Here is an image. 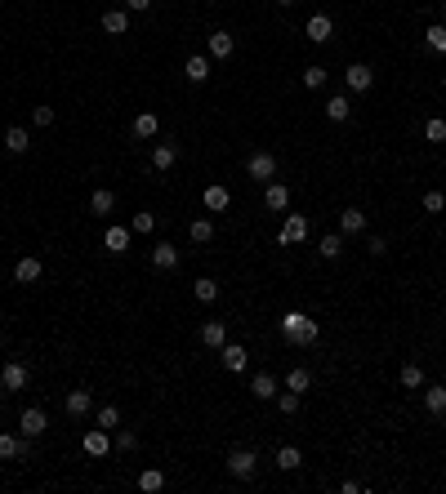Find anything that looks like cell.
Listing matches in <instances>:
<instances>
[{
  "instance_id": "cell-24",
  "label": "cell",
  "mask_w": 446,
  "mask_h": 494,
  "mask_svg": "<svg viewBox=\"0 0 446 494\" xmlns=\"http://www.w3.org/2000/svg\"><path fill=\"white\" fill-rule=\"evenodd\" d=\"M183 76H187L192 85L210 80V58H201V54H192V58H187V67H183Z\"/></svg>"
},
{
  "instance_id": "cell-40",
  "label": "cell",
  "mask_w": 446,
  "mask_h": 494,
  "mask_svg": "<svg viewBox=\"0 0 446 494\" xmlns=\"http://www.w3.org/2000/svg\"><path fill=\"white\" fill-rule=\"evenodd\" d=\"M99 427H108V432H116V427H121V410H116V405H103V410H99Z\"/></svg>"
},
{
  "instance_id": "cell-10",
  "label": "cell",
  "mask_w": 446,
  "mask_h": 494,
  "mask_svg": "<svg viewBox=\"0 0 446 494\" xmlns=\"http://www.w3.org/2000/svg\"><path fill=\"white\" fill-rule=\"evenodd\" d=\"M27 454H32V445H27V436L0 432V459H27Z\"/></svg>"
},
{
  "instance_id": "cell-45",
  "label": "cell",
  "mask_w": 446,
  "mask_h": 494,
  "mask_svg": "<svg viewBox=\"0 0 446 494\" xmlns=\"http://www.w3.org/2000/svg\"><path fill=\"white\" fill-rule=\"evenodd\" d=\"M32 125H36V129L54 125V107H32Z\"/></svg>"
},
{
  "instance_id": "cell-41",
  "label": "cell",
  "mask_w": 446,
  "mask_h": 494,
  "mask_svg": "<svg viewBox=\"0 0 446 494\" xmlns=\"http://www.w3.org/2000/svg\"><path fill=\"white\" fill-rule=\"evenodd\" d=\"M152 227H156V214H148V210H143V214H134V218H130V232H143V236H148V232H152Z\"/></svg>"
},
{
  "instance_id": "cell-4",
  "label": "cell",
  "mask_w": 446,
  "mask_h": 494,
  "mask_svg": "<svg viewBox=\"0 0 446 494\" xmlns=\"http://www.w3.org/2000/svg\"><path fill=\"white\" fill-rule=\"evenodd\" d=\"M245 174H250L254 183H268V178L277 174V156H272V151H254V156L245 160Z\"/></svg>"
},
{
  "instance_id": "cell-13",
  "label": "cell",
  "mask_w": 446,
  "mask_h": 494,
  "mask_svg": "<svg viewBox=\"0 0 446 494\" xmlns=\"http://www.w3.org/2000/svg\"><path fill=\"white\" fill-rule=\"evenodd\" d=\"M219 352H223V369H227V374H241V369H245V361H250V352H245L241 343H223Z\"/></svg>"
},
{
  "instance_id": "cell-46",
  "label": "cell",
  "mask_w": 446,
  "mask_h": 494,
  "mask_svg": "<svg viewBox=\"0 0 446 494\" xmlns=\"http://www.w3.org/2000/svg\"><path fill=\"white\" fill-rule=\"evenodd\" d=\"M366 250L379 259V254H388V241H384V236H371V241H366Z\"/></svg>"
},
{
  "instance_id": "cell-8",
  "label": "cell",
  "mask_w": 446,
  "mask_h": 494,
  "mask_svg": "<svg viewBox=\"0 0 446 494\" xmlns=\"http://www.w3.org/2000/svg\"><path fill=\"white\" fill-rule=\"evenodd\" d=\"M344 85H348V89H353V94H366V89H371V85H375V72L366 67V63H353V67L344 72Z\"/></svg>"
},
{
  "instance_id": "cell-7",
  "label": "cell",
  "mask_w": 446,
  "mask_h": 494,
  "mask_svg": "<svg viewBox=\"0 0 446 494\" xmlns=\"http://www.w3.org/2000/svg\"><path fill=\"white\" fill-rule=\"evenodd\" d=\"M277 241H281V245H303V241H308V218H303V214H290Z\"/></svg>"
},
{
  "instance_id": "cell-28",
  "label": "cell",
  "mask_w": 446,
  "mask_h": 494,
  "mask_svg": "<svg viewBox=\"0 0 446 494\" xmlns=\"http://www.w3.org/2000/svg\"><path fill=\"white\" fill-rule=\"evenodd\" d=\"M250 392L259 396V401H277V378H272V374H254Z\"/></svg>"
},
{
  "instance_id": "cell-32",
  "label": "cell",
  "mask_w": 446,
  "mask_h": 494,
  "mask_svg": "<svg viewBox=\"0 0 446 494\" xmlns=\"http://www.w3.org/2000/svg\"><path fill=\"white\" fill-rule=\"evenodd\" d=\"M397 383H402V387H411V392H415V387H424V369L415 365V361H406V365H402V374H397Z\"/></svg>"
},
{
  "instance_id": "cell-2",
  "label": "cell",
  "mask_w": 446,
  "mask_h": 494,
  "mask_svg": "<svg viewBox=\"0 0 446 494\" xmlns=\"http://www.w3.org/2000/svg\"><path fill=\"white\" fill-rule=\"evenodd\" d=\"M223 468L232 472L236 481H250V477H254V468H259V454H254V450H245V445H241V450H232V454L223 459Z\"/></svg>"
},
{
  "instance_id": "cell-22",
  "label": "cell",
  "mask_w": 446,
  "mask_h": 494,
  "mask_svg": "<svg viewBox=\"0 0 446 494\" xmlns=\"http://www.w3.org/2000/svg\"><path fill=\"white\" fill-rule=\"evenodd\" d=\"M348 116H353V103H348V94H335V98L326 103V120H335V125H339V120H348Z\"/></svg>"
},
{
  "instance_id": "cell-43",
  "label": "cell",
  "mask_w": 446,
  "mask_h": 494,
  "mask_svg": "<svg viewBox=\"0 0 446 494\" xmlns=\"http://www.w3.org/2000/svg\"><path fill=\"white\" fill-rule=\"evenodd\" d=\"M446 210V192H424V214H442Z\"/></svg>"
},
{
  "instance_id": "cell-5",
  "label": "cell",
  "mask_w": 446,
  "mask_h": 494,
  "mask_svg": "<svg viewBox=\"0 0 446 494\" xmlns=\"http://www.w3.org/2000/svg\"><path fill=\"white\" fill-rule=\"evenodd\" d=\"M27 378H32V369H27L23 361H5V369H0V387H5V392H23Z\"/></svg>"
},
{
  "instance_id": "cell-33",
  "label": "cell",
  "mask_w": 446,
  "mask_h": 494,
  "mask_svg": "<svg viewBox=\"0 0 446 494\" xmlns=\"http://www.w3.org/2000/svg\"><path fill=\"white\" fill-rule=\"evenodd\" d=\"M299 463H303L299 445H281V450H277V468H281V472H295Z\"/></svg>"
},
{
  "instance_id": "cell-26",
  "label": "cell",
  "mask_w": 446,
  "mask_h": 494,
  "mask_svg": "<svg viewBox=\"0 0 446 494\" xmlns=\"http://www.w3.org/2000/svg\"><path fill=\"white\" fill-rule=\"evenodd\" d=\"M232 50H236L232 32H214L210 36V58H232Z\"/></svg>"
},
{
  "instance_id": "cell-49",
  "label": "cell",
  "mask_w": 446,
  "mask_h": 494,
  "mask_svg": "<svg viewBox=\"0 0 446 494\" xmlns=\"http://www.w3.org/2000/svg\"><path fill=\"white\" fill-rule=\"evenodd\" d=\"M277 5H281V9H286V5H295V0H277Z\"/></svg>"
},
{
  "instance_id": "cell-42",
  "label": "cell",
  "mask_w": 446,
  "mask_h": 494,
  "mask_svg": "<svg viewBox=\"0 0 446 494\" xmlns=\"http://www.w3.org/2000/svg\"><path fill=\"white\" fill-rule=\"evenodd\" d=\"M277 410L281 414H295L299 410V392H290V387H286V392H277Z\"/></svg>"
},
{
  "instance_id": "cell-47",
  "label": "cell",
  "mask_w": 446,
  "mask_h": 494,
  "mask_svg": "<svg viewBox=\"0 0 446 494\" xmlns=\"http://www.w3.org/2000/svg\"><path fill=\"white\" fill-rule=\"evenodd\" d=\"M125 9H130V14H148L152 0H125Z\"/></svg>"
},
{
  "instance_id": "cell-3",
  "label": "cell",
  "mask_w": 446,
  "mask_h": 494,
  "mask_svg": "<svg viewBox=\"0 0 446 494\" xmlns=\"http://www.w3.org/2000/svg\"><path fill=\"white\" fill-rule=\"evenodd\" d=\"M45 427H50V414H45L41 405H27V410L18 414V432H23L27 441H36V436H45Z\"/></svg>"
},
{
  "instance_id": "cell-15",
  "label": "cell",
  "mask_w": 446,
  "mask_h": 494,
  "mask_svg": "<svg viewBox=\"0 0 446 494\" xmlns=\"http://www.w3.org/2000/svg\"><path fill=\"white\" fill-rule=\"evenodd\" d=\"M103 32L108 36H125L130 32V9H108V14H103Z\"/></svg>"
},
{
  "instance_id": "cell-20",
  "label": "cell",
  "mask_w": 446,
  "mask_h": 494,
  "mask_svg": "<svg viewBox=\"0 0 446 494\" xmlns=\"http://www.w3.org/2000/svg\"><path fill=\"white\" fill-rule=\"evenodd\" d=\"M103 245H108L112 254H125L130 250V227H121V223H112L108 232H103Z\"/></svg>"
},
{
  "instance_id": "cell-12",
  "label": "cell",
  "mask_w": 446,
  "mask_h": 494,
  "mask_svg": "<svg viewBox=\"0 0 446 494\" xmlns=\"http://www.w3.org/2000/svg\"><path fill=\"white\" fill-rule=\"evenodd\" d=\"M45 277V263L41 259H18V268H14V281L18 285H36Z\"/></svg>"
},
{
  "instance_id": "cell-38",
  "label": "cell",
  "mask_w": 446,
  "mask_h": 494,
  "mask_svg": "<svg viewBox=\"0 0 446 494\" xmlns=\"http://www.w3.org/2000/svg\"><path fill=\"white\" fill-rule=\"evenodd\" d=\"M192 290H196V299H201V303H214V299H219V281H210V277H201Z\"/></svg>"
},
{
  "instance_id": "cell-27",
  "label": "cell",
  "mask_w": 446,
  "mask_h": 494,
  "mask_svg": "<svg viewBox=\"0 0 446 494\" xmlns=\"http://www.w3.org/2000/svg\"><path fill=\"white\" fill-rule=\"evenodd\" d=\"M139 490H143V494L165 490V472H161V468H143V472H139Z\"/></svg>"
},
{
  "instance_id": "cell-35",
  "label": "cell",
  "mask_w": 446,
  "mask_h": 494,
  "mask_svg": "<svg viewBox=\"0 0 446 494\" xmlns=\"http://www.w3.org/2000/svg\"><path fill=\"white\" fill-rule=\"evenodd\" d=\"M424 410H429V414H446V387L442 383L424 392Z\"/></svg>"
},
{
  "instance_id": "cell-39",
  "label": "cell",
  "mask_w": 446,
  "mask_h": 494,
  "mask_svg": "<svg viewBox=\"0 0 446 494\" xmlns=\"http://www.w3.org/2000/svg\"><path fill=\"white\" fill-rule=\"evenodd\" d=\"M303 85H308V89H321V85H326V67H321V63L303 67Z\"/></svg>"
},
{
  "instance_id": "cell-1",
  "label": "cell",
  "mask_w": 446,
  "mask_h": 494,
  "mask_svg": "<svg viewBox=\"0 0 446 494\" xmlns=\"http://www.w3.org/2000/svg\"><path fill=\"white\" fill-rule=\"evenodd\" d=\"M317 334H321V325L308 312H286V316H281V339H286L290 347H312Z\"/></svg>"
},
{
  "instance_id": "cell-44",
  "label": "cell",
  "mask_w": 446,
  "mask_h": 494,
  "mask_svg": "<svg viewBox=\"0 0 446 494\" xmlns=\"http://www.w3.org/2000/svg\"><path fill=\"white\" fill-rule=\"evenodd\" d=\"M112 436H116V450H134V445H139V436L130 432V427H116Z\"/></svg>"
},
{
  "instance_id": "cell-34",
  "label": "cell",
  "mask_w": 446,
  "mask_h": 494,
  "mask_svg": "<svg viewBox=\"0 0 446 494\" xmlns=\"http://www.w3.org/2000/svg\"><path fill=\"white\" fill-rule=\"evenodd\" d=\"M286 387H290V392H308V387H312V374H308V369H303V365H295V369H290V374H286Z\"/></svg>"
},
{
  "instance_id": "cell-50",
  "label": "cell",
  "mask_w": 446,
  "mask_h": 494,
  "mask_svg": "<svg viewBox=\"0 0 446 494\" xmlns=\"http://www.w3.org/2000/svg\"><path fill=\"white\" fill-rule=\"evenodd\" d=\"M442 18H446V5H442Z\"/></svg>"
},
{
  "instance_id": "cell-31",
  "label": "cell",
  "mask_w": 446,
  "mask_h": 494,
  "mask_svg": "<svg viewBox=\"0 0 446 494\" xmlns=\"http://www.w3.org/2000/svg\"><path fill=\"white\" fill-rule=\"evenodd\" d=\"M187 236H192L196 245L214 241V223H210V218H192V223H187Z\"/></svg>"
},
{
  "instance_id": "cell-19",
  "label": "cell",
  "mask_w": 446,
  "mask_h": 494,
  "mask_svg": "<svg viewBox=\"0 0 446 494\" xmlns=\"http://www.w3.org/2000/svg\"><path fill=\"white\" fill-rule=\"evenodd\" d=\"M152 268H161V272H174L179 268V250L170 241H161L156 250H152Z\"/></svg>"
},
{
  "instance_id": "cell-23",
  "label": "cell",
  "mask_w": 446,
  "mask_h": 494,
  "mask_svg": "<svg viewBox=\"0 0 446 494\" xmlns=\"http://www.w3.org/2000/svg\"><path fill=\"white\" fill-rule=\"evenodd\" d=\"M263 205H268V210H286V205H290V187H286V183H268Z\"/></svg>"
},
{
  "instance_id": "cell-21",
  "label": "cell",
  "mask_w": 446,
  "mask_h": 494,
  "mask_svg": "<svg viewBox=\"0 0 446 494\" xmlns=\"http://www.w3.org/2000/svg\"><path fill=\"white\" fill-rule=\"evenodd\" d=\"M156 129H161L156 111H139V116H134V138H156Z\"/></svg>"
},
{
  "instance_id": "cell-25",
  "label": "cell",
  "mask_w": 446,
  "mask_h": 494,
  "mask_svg": "<svg viewBox=\"0 0 446 494\" xmlns=\"http://www.w3.org/2000/svg\"><path fill=\"white\" fill-rule=\"evenodd\" d=\"M5 147H9V156H23V151L32 147V138H27V129L9 125V129H5Z\"/></svg>"
},
{
  "instance_id": "cell-37",
  "label": "cell",
  "mask_w": 446,
  "mask_h": 494,
  "mask_svg": "<svg viewBox=\"0 0 446 494\" xmlns=\"http://www.w3.org/2000/svg\"><path fill=\"white\" fill-rule=\"evenodd\" d=\"M424 45H429L433 54H446V27H438V23H433L429 32H424Z\"/></svg>"
},
{
  "instance_id": "cell-9",
  "label": "cell",
  "mask_w": 446,
  "mask_h": 494,
  "mask_svg": "<svg viewBox=\"0 0 446 494\" xmlns=\"http://www.w3.org/2000/svg\"><path fill=\"white\" fill-rule=\"evenodd\" d=\"M303 32H308V41H312V45H326L330 36H335V23H330V14H312Z\"/></svg>"
},
{
  "instance_id": "cell-16",
  "label": "cell",
  "mask_w": 446,
  "mask_h": 494,
  "mask_svg": "<svg viewBox=\"0 0 446 494\" xmlns=\"http://www.w3.org/2000/svg\"><path fill=\"white\" fill-rule=\"evenodd\" d=\"M227 205H232V192H227L223 183H210V187H205V210H210V214H223Z\"/></svg>"
},
{
  "instance_id": "cell-29",
  "label": "cell",
  "mask_w": 446,
  "mask_h": 494,
  "mask_svg": "<svg viewBox=\"0 0 446 494\" xmlns=\"http://www.w3.org/2000/svg\"><path fill=\"white\" fill-rule=\"evenodd\" d=\"M317 254H321V259H339V254H344V232H330V236H321Z\"/></svg>"
},
{
  "instance_id": "cell-30",
  "label": "cell",
  "mask_w": 446,
  "mask_h": 494,
  "mask_svg": "<svg viewBox=\"0 0 446 494\" xmlns=\"http://www.w3.org/2000/svg\"><path fill=\"white\" fill-rule=\"evenodd\" d=\"M90 210H94V214H112V210H116V192H108V187H99V192L90 196Z\"/></svg>"
},
{
  "instance_id": "cell-14",
  "label": "cell",
  "mask_w": 446,
  "mask_h": 494,
  "mask_svg": "<svg viewBox=\"0 0 446 494\" xmlns=\"http://www.w3.org/2000/svg\"><path fill=\"white\" fill-rule=\"evenodd\" d=\"M174 160H179V147H174V142H156V147H152V169H156V174L174 169Z\"/></svg>"
},
{
  "instance_id": "cell-6",
  "label": "cell",
  "mask_w": 446,
  "mask_h": 494,
  "mask_svg": "<svg viewBox=\"0 0 446 494\" xmlns=\"http://www.w3.org/2000/svg\"><path fill=\"white\" fill-rule=\"evenodd\" d=\"M81 445H85V454H90V459H103V454L112 450V432H108V427H90Z\"/></svg>"
},
{
  "instance_id": "cell-18",
  "label": "cell",
  "mask_w": 446,
  "mask_h": 494,
  "mask_svg": "<svg viewBox=\"0 0 446 494\" xmlns=\"http://www.w3.org/2000/svg\"><path fill=\"white\" fill-rule=\"evenodd\" d=\"M201 343L219 352V347L227 343V321H205V325H201Z\"/></svg>"
},
{
  "instance_id": "cell-17",
  "label": "cell",
  "mask_w": 446,
  "mask_h": 494,
  "mask_svg": "<svg viewBox=\"0 0 446 494\" xmlns=\"http://www.w3.org/2000/svg\"><path fill=\"white\" fill-rule=\"evenodd\" d=\"M339 232H344V236H362L366 232V214L357 210V205H348V210L339 214Z\"/></svg>"
},
{
  "instance_id": "cell-48",
  "label": "cell",
  "mask_w": 446,
  "mask_h": 494,
  "mask_svg": "<svg viewBox=\"0 0 446 494\" xmlns=\"http://www.w3.org/2000/svg\"><path fill=\"white\" fill-rule=\"evenodd\" d=\"M0 410H5V387H0Z\"/></svg>"
},
{
  "instance_id": "cell-36",
  "label": "cell",
  "mask_w": 446,
  "mask_h": 494,
  "mask_svg": "<svg viewBox=\"0 0 446 494\" xmlns=\"http://www.w3.org/2000/svg\"><path fill=\"white\" fill-rule=\"evenodd\" d=\"M424 138L429 142H446V116H429L424 120Z\"/></svg>"
},
{
  "instance_id": "cell-11",
  "label": "cell",
  "mask_w": 446,
  "mask_h": 494,
  "mask_svg": "<svg viewBox=\"0 0 446 494\" xmlns=\"http://www.w3.org/2000/svg\"><path fill=\"white\" fill-rule=\"evenodd\" d=\"M63 410H68L72 419H85V414L94 410V396L85 392V387H76V392H68V401H63Z\"/></svg>"
}]
</instances>
